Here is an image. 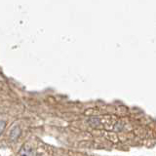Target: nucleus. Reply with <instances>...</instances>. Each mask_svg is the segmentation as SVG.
<instances>
[{
	"instance_id": "1",
	"label": "nucleus",
	"mask_w": 156,
	"mask_h": 156,
	"mask_svg": "<svg viewBox=\"0 0 156 156\" xmlns=\"http://www.w3.org/2000/svg\"><path fill=\"white\" fill-rule=\"evenodd\" d=\"M21 128H20L19 126H15L12 128V130L10 131V134H9V138L12 141H16L19 138L20 136H21Z\"/></svg>"
},
{
	"instance_id": "2",
	"label": "nucleus",
	"mask_w": 156,
	"mask_h": 156,
	"mask_svg": "<svg viewBox=\"0 0 156 156\" xmlns=\"http://www.w3.org/2000/svg\"><path fill=\"white\" fill-rule=\"evenodd\" d=\"M33 155H34L33 148L28 144L23 145V147L20 150V156H33Z\"/></svg>"
},
{
	"instance_id": "3",
	"label": "nucleus",
	"mask_w": 156,
	"mask_h": 156,
	"mask_svg": "<svg viewBox=\"0 0 156 156\" xmlns=\"http://www.w3.org/2000/svg\"><path fill=\"white\" fill-rule=\"evenodd\" d=\"M88 123H89L92 127H97L101 124V120L98 118V117H92V118L88 120Z\"/></svg>"
},
{
	"instance_id": "4",
	"label": "nucleus",
	"mask_w": 156,
	"mask_h": 156,
	"mask_svg": "<svg viewBox=\"0 0 156 156\" xmlns=\"http://www.w3.org/2000/svg\"><path fill=\"white\" fill-rule=\"evenodd\" d=\"M5 128H6V122L2 119H0V136L3 134Z\"/></svg>"
}]
</instances>
